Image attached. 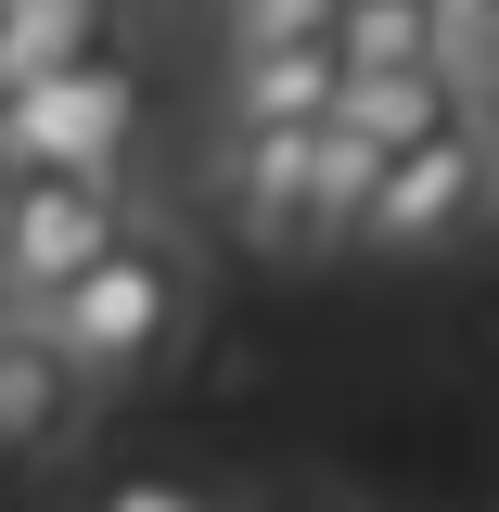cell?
I'll list each match as a JSON object with an SVG mask.
<instances>
[{"mask_svg": "<svg viewBox=\"0 0 499 512\" xmlns=\"http://www.w3.org/2000/svg\"><path fill=\"white\" fill-rule=\"evenodd\" d=\"M180 320H192V269H180L167 244H141V231H116L77 282H52V295H39V333H52L90 384L154 372V359L180 346Z\"/></svg>", "mask_w": 499, "mask_h": 512, "instance_id": "1", "label": "cell"}, {"mask_svg": "<svg viewBox=\"0 0 499 512\" xmlns=\"http://www.w3.org/2000/svg\"><path fill=\"white\" fill-rule=\"evenodd\" d=\"M128 141H141V77L116 52L90 64H39L0 90V167H77V180H116Z\"/></svg>", "mask_w": 499, "mask_h": 512, "instance_id": "2", "label": "cell"}, {"mask_svg": "<svg viewBox=\"0 0 499 512\" xmlns=\"http://www.w3.org/2000/svg\"><path fill=\"white\" fill-rule=\"evenodd\" d=\"M116 231H128L116 180H77V167H0V308L39 320V295L77 282Z\"/></svg>", "mask_w": 499, "mask_h": 512, "instance_id": "3", "label": "cell"}, {"mask_svg": "<svg viewBox=\"0 0 499 512\" xmlns=\"http://www.w3.org/2000/svg\"><path fill=\"white\" fill-rule=\"evenodd\" d=\"M487 192H499V154H487V128L461 116V128H436V141H410V154H384L359 231L397 244V256H423V244H448V231H474Z\"/></svg>", "mask_w": 499, "mask_h": 512, "instance_id": "4", "label": "cell"}, {"mask_svg": "<svg viewBox=\"0 0 499 512\" xmlns=\"http://www.w3.org/2000/svg\"><path fill=\"white\" fill-rule=\"evenodd\" d=\"M333 116L359 128L372 154H410V141L461 128V64H384V77H333Z\"/></svg>", "mask_w": 499, "mask_h": 512, "instance_id": "5", "label": "cell"}, {"mask_svg": "<svg viewBox=\"0 0 499 512\" xmlns=\"http://www.w3.org/2000/svg\"><path fill=\"white\" fill-rule=\"evenodd\" d=\"M77 397H90V372L64 359L39 320H13V333H0V448H13V461L52 448L64 423H77Z\"/></svg>", "mask_w": 499, "mask_h": 512, "instance_id": "6", "label": "cell"}, {"mask_svg": "<svg viewBox=\"0 0 499 512\" xmlns=\"http://www.w3.org/2000/svg\"><path fill=\"white\" fill-rule=\"evenodd\" d=\"M308 141L320 116H282V128H231V192L269 244H308Z\"/></svg>", "mask_w": 499, "mask_h": 512, "instance_id": "7", "label": "cell"}, {"mask_svg": "<svg viewBox=\"0 0 499 512\" xmlns=\"http://www.w3.org/2000/svg\"><path fill=\"white\" fill-rule=\"evenodd\" d=\"M333 39H269L231 52V128H282V116H333Z\"/></svg>", "mask_w": 499, "mask_h": 512, "instance_id": "8", "label": "cell"}, {"mask_svg": "<svg viewBox=\"0 0 499 512\" xmlns=\"http://www.w3.org/2000/svg\"><path fill=\"white\" fill-rule=\"evenodd\" d=\"M0 52H13V77L90 64V52H116V0H0Z\"/></svg>", "mask_w": 499, "mask_h": 512, "instance_id": "9", "label": "cell"}, {"mask_svg": "<svg viewBox=\"0 0 499 512\" xmlns=\"http://www.w3.org/2000/svg\"><path fill=\"white\" fill-rule=\"evenodd\" d=\"M333 64L346 77H384V64H448L436 13L423 0H333Z\"/></svg>", "mask_w": 499, "mask_h": 512, "instance_id": "10", "label": "cell"}, {"mask_svg": "<svg viewBox=\"0 0 499 512\" xmlns=\"http://www.w3.org/2000/svg\"><path fill=\"white\" fill-rule=\"evenodd\" d=\"M372 180H384V154H372L346 116H320V141H308V244H320V231H359Z\"/></svg>", "mask_w": 499, "mask_h": 512, "instance_id": "11", "label": "cell"}, {"mask_svg": "<svg viewBox=\"0 0 499 512\" xmlns=\"http://www.w3.org/2000/svg\"><path fill=\"white\" fill-rule=\"evenodd\" d=\"M103 512H205V500H192V487H116Z\"/></svg>", "mask_w": 499, "mask_h": 512, "instance_id": "12", "label": "cell"}, {"mask_svg": "<svg viewBox=\"0 0 499 512\" xmlns=\"http://www.w3.org/2000/svg\"><path fill=\"white\" fill-rule=\"evenodd\" d=\"M0 90H13V52H0Z\"/></svg>", "mask_w": 499, "mask_h": 512, "instance_id": "13", "label": "cell"}, {"mask_svg": "<svg viewBox=\"0 0 499 512\" xmlns=\"http://www.w3.org/2000/svg\"><path fill=\"white\" fill-rule=\"evenodd\" d=\"M205 13H231V0H205Z\"/></svg>", "mask_w": 499, "mask_h": 512, "instance_id": "14", "label": "cell"}]
</instances>
